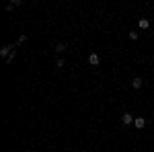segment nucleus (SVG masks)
<instances>
[{
    "instance_id": "9b49d317",
    "label": "nucleus",
    "mask_w": 154,
    "mask_h": 152,
    "mask_svg": "<svg viewBox=\"0 0 154 152\" xmlns=\"http://www.w3.org/2000/svg\"><path fill=\"white\" fill-rule=\"evenodd\" d=\"M129 39H138V33L136 31H129Z\"/></svg>"
},
{
    "instance_id": "423d86ee",
    "label": "nucleus",
    "mask_w": 154,
    "mask_h": 152,
    "mask_svg": "<svg viewBox=\"0 0 154 152\" xmlns=\"http://www.w3.org/2000/svg\"><path fill=\"white\" fill-rule=\"evenodd\" d=\"M138 25H140V29H144V31H146V29L150 27V21H148V19H140V23H138Z\"/></svg>"
},
{
    "instance_id": "7ed1b4c3",
    "label": "nucleus",
    "mask_w": 154,
    "mask_h": 152,
    "mask_svg": "<svg viewBox=\"0 0 154 152\" xmlns=\"http://www.w3.org/2000/svg\"><path fill=\"white\" fill-rule=\"evenodd\" d=\"M132 86H134V88H142V86H144V80H142L140 76H136V78L132 80Z\"/></svg>"
},
{
    "instance_id": "39448f33",
    "label": "nucleus",
    "mask_w": 154,
    "mask_h": 152,
    "mask_svg": "<svg viewBox=\"0 0 154 152\" xmlns=\"http://www.w3.org/2000/svg\"><path fill=\"white\" fill-rule=\"evenodd\" d=\"M134 125H136L138 130H142V127L146 125V119H144V117H136V121H134Z\"/></svg>"
},
{
    "instance_id": "f257e3e1",
    "label": "nucleus",
    "mask_w": 154,
    "mask_h": 152,
    "mask_svg": "<svg viewBox=\"0 0 154 152\" xmlns=\"http://www.w3.org/2000/svg\"><path fill=\"white\" fill-rule=\"evenodd\" d=\"M134 121H136V119H134L132 113H123L121 115V123H123V125H129V123H134Z\"/></svg>"
},
{
    "instance_id": "6e6552de",
    "label": "nucleus",
    "mask_w": 154,
    "mask_h": 152,
    "mask_svg": "<svg viewBox=\"0 0 154 152\" xmlns=\"http://www.w3.org/2000/svg\"><path fill=\"white\" fill-rule=\"evenodd\" d=\"M14 58H17V49H12V51H10V56L6 58V64H12V60H14Z\"/></svg>"
},
{
    "instance_id": "0eeeda50",
    "label": "nucleus",
    "mask_w": 154,
    "mask_h": 152,
    "mask_svg": "<svg viewBox=\"0 0 154 152\" xmlns=\"http://www.w3.org/2000/svg\"><path fill=\"white\" fill-rule=\"evenodd\" d=\"M19 4H21V0H12V2H8V4H6V10H12V8H17Z\"/></svg>"
},
{
    "instance_id": "1a4fd4ad",
    "label": "nucleus",
    "mask_w": 154,
    "mask_h": 152,
    "mask_svg": "<svg viewBox=\"0 0 154 152\" xmlns=\"http://www.w3.org/2000/svg\"><path fill=\"white\" fill-rule=\"evenodd\" d=\"M56 51H58V54H64V51H66V45H64V43H58V45H56Z\"/></svg>"
},
{
    "instance_id": "f03ea898",
    "label": "nucleus",
    "mask_w": 154,
    "mask_h": 152,
    "mask_svg": "<svg viewBox=\"0 0 154 152\" xmlns=\"http://www.w3.org/2000/svg\"><path fill=\"white\" fill-rule=\"evenodd\" d=\"M88 62H90V66H99V64H101V58H99L97 54H90V56H88Z\"/></svg>"
},
{
    "instance_id": "20e7f679",
    "label": "nucleus",
    "mask_w": 154,
    "mask_h": 152,
    "mask_svg": "<svg viewBox=\"0 0 154 152\" xmlns=\"http://www.w3.org/2000/svg\"><path fill=\"white\" fill-rule=\"evenodd\" d=\"M12 49H14V47H10V45H4V47H2V49H0V56H4V58H8V56H10V51H12Z\"/></svg>"
},
{
    "instance_id": "9d476101",
    "label": "nucleus",
    "mask_w": 154,
    "mask_h": 152,
    "mask_svg": "<svg viewBox=\"0 0 154 152\" xmlns=\"http://www.w3.org/2000/svg\"><path fill=\"white\" fill-rule=\"evenodd\" d=\"M56 66H58V68L62 70V68H64V60H58V62H56Z\"/></svg>"
}]
</instances>
